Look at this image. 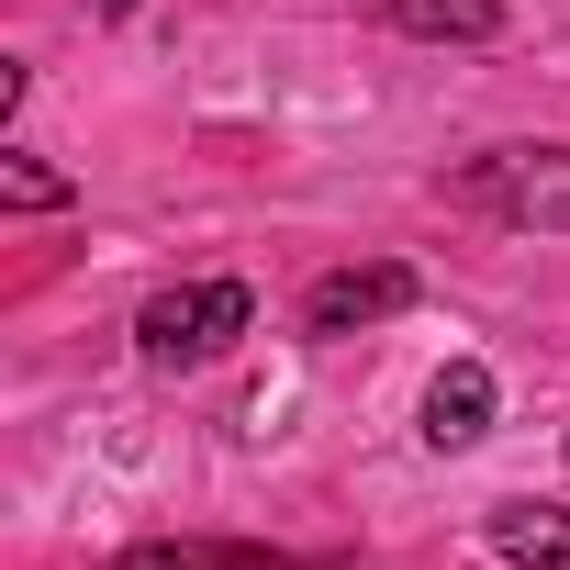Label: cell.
Here are the masks:
<instances>
[{
  "mask_svg": "<svg viewBox=\"0 0 570 570\" xmlns=\"http://www.w3.org/2000/svg\"><path fill=\"white\" fill-rule=\"evenodd\" d=\"M246 325H257V292H246V279H179V292H157V303L135 314V347H146L157 370H202V358H224Z\"/></svg>",
  "mask_w": 570,
  "mask_h": 570,
  "instance_id": "1",
  "label": "cell"
},
{
  "mask_svg": "<svg viewBox=\"0 0 570 570\" xmlns=\"http://www.w3.org/2000/svg\"><path fill=\"white\" fill-rule=\"evenodd\" d=\"M470 202L503 213V224L570 235V146H492V157L470 168Z\"/></svg>",
  "mask_w": 570,
  "mask_h": 570,
  "instance_id": "2",
  "label": "cell"
},
{
  "mask_svg": "<svg viewBox=\"0 0 570 570\" xmlns=\"http://www.w3.org/2000/svg\"><path fill=\"white\" fill-rule=\"evenodd\" d=\"M414 292L425 279L403 268V257H370V268H336V279H314L303 292V336H358V325H392V314H414Z\"/></svg>",
  "mask_w": 570,
  "mask_h": 570,
  "instance_id": "3",
  "label": "cell"
},
{
  "mask_svg": "<svg viewBox=\"0 0 570 570\" xmlns=\"http://www.w3.org/2000/svg\"><path fill=\"white\" fill-rule=\"evenodd\" d=\"M481 425H492V370L481 358H448L436 392H425V448L459 459V448H481Z\"/></svg>",
  "mask_w": 570,
  "mask_h": 570,
  "instance_id": "4",
  "label": "cell"
},
{
  "mask_svg": "<svg viewBox=\"0 0 570 570\" xmlns=\"http://www.w3.org/2000/svg\"><path fill=\"white\" fill-rule=\"evenodd\" d=\"M381 23L392 35H425V46H503L514 35L503 0H381Z\"/></svg>",
  "mask_w": 570,
  "mask_h": 570,
  "instance_id": "5",
  "label": "cell"
},
{
  "mask_svg": "<svg viewBox=\"0 0 570 570\" xmlns=\"http://www.w3.org/2000/svg\"><path fill=\"white\" fill-rule=\"evenodd\" d=\"M481 537H492L514 570H570V503H492Z\"/></svg>",
  "mask_w": 570,
  "mask_h": 570,
  "instance_id": "6",
  "label": "cell"
},
{
  "mask_svg": "<svg viewBox=\"0 0 570 570\" xmlns=\"http://www.w3.org/2000/svg\"><path fill=\"white\" fill-rule=\"evenodd\" d=\"M112 570H292L279 548H235V537H168V548H124Z\"/></svg>",
  "mask_w": 570,
  "mask_h": 570,
  "instance_id": "7",
  "label": "cell"
},
{
  "mask_svg": "<svg viewBox=\"0 0 570 570\" xmlns=\"http://www.w3.org/2000/svg\"><path fill=\"white\" fill-rule=\"evenodd\" d=\"M0 202H12V213H57V202H68V179H57V168H35V157H0Z\"/></svg>",
  "mask_w": 570,
  "mask_h": 570,
  "instance_id": "8",
  "label": "cell"
},
{
  "mask_svg": "<svg viewBox=\"0 0 570 570\" xmlns=\"http://www.w3.org/2000/svg\"><path fill=\"white\" fill-rule=\"evenodd\" d=\"M101 12H135V0H101Z\"/></svg>",
  "mask_w": 570,
  "mask_h": 570,
  "instance_id": "9",
  "label": "cell"
}]
</instances>
